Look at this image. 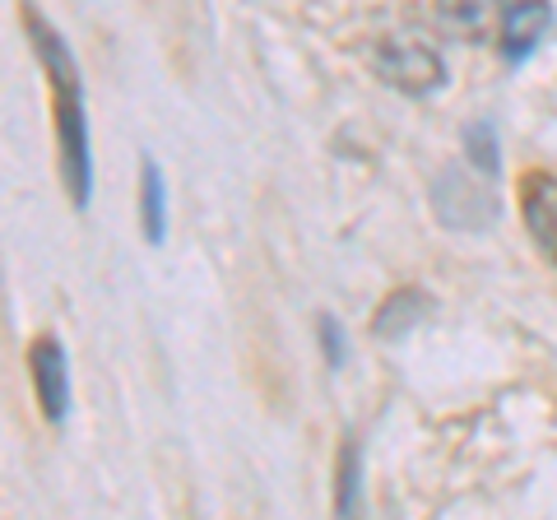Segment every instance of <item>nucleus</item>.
<instances>
[{
    "label": "nucleus",
    "instance_id": "obj_1",
    "mask_svg": "<svg viewBox=\"0 0 557 520\" xmlns=\"http://www.w3.org/2000/svg\"><path fill=\"white\" fill-rule=\"evenodd\" d=\"M28 20V38L38 51L47 84H51V112H57V145H61V177L70 190V205L75 210H89L94 200V149H89V116H84V79L79 65L70 57L65 38L51 24H42L38 14H24Z\"/></svg>",
    "mask_w": 557,
    "mask_h": 520
},
{
    "label": "nucleus",
    "instance_id": "obj_9",
    "mask_svg": "<svg viewBox=\"0 0 557 520\" xmlns=\"http://www.w3.org/2000/svg\"><path fill=\"white\" fill-rule=\"evenodd\" d=\"M139 214H145L149 247H163L168 237V182L153 159H145V177H139Z\"/></svg>",
    "mask_w": 557,
    "mask_h": 520
},
{
    "label": "nucleus",
    "instance_id": "obj_4",
    "mask_svg": "<svg viewBox=\"0 0 557 520\" xmlns=\"http://www.w3.org/2000/svg\"><path fill=\"white\" fill-rule=\"evenodd\" d=\"M28 372H33V386H38V405L51 423H61L70 413V368H65V349L61 339H33L28 349Z\"/></svg>",
    "mask_w": 557,
    "mask_h": 520
},
{
    "label": "nucleus",
    "instance_id": "obj_12",
    "mask_svg": "<svg viewBox=\"0 0 557 520\" xmlns=\"http://www.w3.org/2000/svg\"><path fill=\"white\" fill-rule=\"evenodd\" d=\"M321 344H325L330 368H344V331H339L335 317H321Z\"/></svg>",
    "mask_w": 557,
    "mask_h": 520
},
{
    "label": "nucleus",
    "instance_id": "obj_5",
    "mask_svg": "<svg viewBox=\"0 0 557 520\" xmlns=\"http://www.w3.org/2000/svg\"><path fill=\"white\" fill-rule=\"evenodd\" d=\"M553 24V5L548 0H511L502 10V57L507 61H525L530 51L544 42V33Z\"/></svg>",
    "mask_w": 557,
    "mask_h": 520
},
{
    "label": "nucleus",
    "instance_id": "obj_6",
    "mask_svg": "<svg viewBox=\"0 0 557 520\" xmlns=\"http://www.w3.org/2000/svg\"><path fill=\"white\" fill-rule=\"evenodd\" d=\"M520 210H525L530 237L557 260V177H548V172H530L525 190H520Z\"/></svg>",
    "mask_w": 557,
    "mask_h": 520
},
{
    "label": "nucleus",
    "instance_id": "obj_11",
    "mask_svg": "<svg viewBox=\"0 0 557 520\" xmlns=\"http://www.w3.org/2000/svg\"><path fill=\"white\" fill-rule=\"evenodd\" d=\"M335 507H339V516H348L358 507V446L354 442H348L344 456H339V497H335Z\"/></svg>",
    "mask_w": 557,
    "mask_h": 520
},
{
    "label": "nucleus",
    "instance_id": "obj_10",
    "mask_svg": "<svg viewBox=\"0 0 557 520\" xmlns=\"http://www.w3.org/2000/svg\"><path fill=\"white\" fill-rule=\"evenodd\" d=\"M465 153L479 163V172L483 177H497L502 172V153H497V135H493V126L487 121H474V126L465 131Z\"/></svg>",
    "mask_w": 557,
    "mask_h": 520
},
{
    "label": "nucleus",
    "instance_id": "obj_3",
    "mask_svg": "<svg viewBox=\"0 0 557 520\" xmlns=\"http://www.w3.org/2000/svg\"><path fill=\"white\" fill-rule=\"evenodd\" d=\"M432 205L446 228H465V233H483L493 228V219L502 214L493 177H474L465 168H442L437 186H432Z\"/></svg>",
    "mask_w": 557,
    "mask_h": 520
},
{
    "label": "nucleus",
    "instance_id": "obj_2",
    "mask_svg": "<svg viewBox=\"0 0 557 520\" xmlns=\"http://www.w3.org/2000/svg\"><path fill=\"white\" fill-rule=\"evenodd\" d=\"M372 71L391 84V89L409 94V98H423V94H437L446 84V61L437 42L418 28H395L386 33L376 47H372Z\"/></svg>",
    "mask_w": 557,
    "mask_h": 520
},
{
    "label": "nucleus",
    "instance_id": "obj_7",
    "mask_svg": "<svg viewBox=\"0 0 557 520\" xmlns=\"http://www.w3.org/2000/svg\"><path fill=\"white\" fill-rule=\"evenodd\" d=\"M437 24L456 42H487L502 24V0H437Z\"/></svg>",
    "mask_w": 557,
    "mask_h": 520
},
{
    "label": "nucleus",
    "instance_id": "obj_8",
    "mask_svg": "<svg viewBox=\"0 0 557 520\" xmlns=\"http://www.w3.org/2000/svg\"><path fill=\"white\" fill-rule=\"evenodd\" d=\"M428 311H432V302H428L423 288H399V293H391V298L381 302L372 331H376L381 339H399V335H409L413 325L428 317Z\"/></svg>",
    "mask_w": 557,
    "mask_h": 520
}]
</instances>
